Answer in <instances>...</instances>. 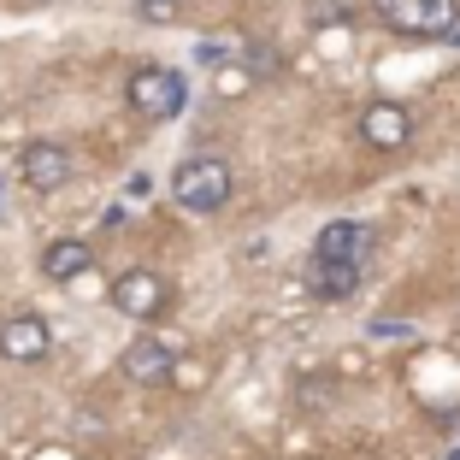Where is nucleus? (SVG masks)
I'll return each instance as SVG.
<instances>
[{
  "label": "nucleus",
  "instance_id": "nucleus-11",
  "mask_svg": "<svg viewBox=\"0 0 460 460\" xmlns=\"http://www.w3.org/2000/svg\"><path fill=\"white\" fill-rule=\"evenodd\" d=\"M119 366H124L130 384H160L165 372H172V349H165V342H130Z\"/></svg>",
  "mask_w": 460,
  "mask_h": 460
},
{
  "label": "nucleus",
  "instance_id": "nucleus-14",
  "mask_svg": "<svg viewBox=\"0 0 460 460\" xmlns=\"http://www.w3.org/2000/svg\"><path fill=\"white\" fill-rule=\"evenodd\" d=\"M342 6H349V0H313V18H319V24H337V18H349Z\"/></svg>",
  "mask_w": 460,
  "mask_h": 460
},
{
  "label": "nucleus",
  "instance_id": "nucleus-10",
  "mask_svg": "<svg viewBox=\"0 0 460 460\" xmlns=\"http://www.w3.org/2000/svg\"><path fill=\"white\" fill-rule=\"evenodd\" d=\"M307 284L319 301H349L360 289V266H337V260H313L307 266Z\"/></svg>",
  "mask_w": 460,
  "mask_h": 460
},
{
  "label": "nucleus",
  "instance_id": "nucleus-16",
  "mask_svg": "<svg viewBox=\"0 0 460 460\" xmlns=\"http://www.w3.org/2000/svg\"><path fill=\"white\" fill-rule=\"evenodd\" d=\"M448 460H460V443H455V448H448Z\"/></svg>",
  "mask_w": 460,
  "mask_h": 460
},
{
  "label": "nucleus",
  "instance_id": "nucleus-3",
  "mask_svg": "<svg viewBox=\"0 0 460 460\" xmlns=\"http://www.w3.org/2000/svg\"><path fill=\"white\" fill-rule=\"evenodd\" d=\"M130 107L148 112V119H177V112L190 107V83L177 77L172 66H142L130 77Z\"/></svg>",
  "mask_w": 460,
  "mask_h": 460
},
{
  "label": "nucleus",
  "instance_id": "nucleus-5",
  "mask_svg": "<svg viewBox=\"0 0 460 460\" xmlns=\"http://www.w3.org/2000/svg\"><path fill=\"white\" fill-rule=\"evenodd\" d=\"M18 172H24V183L36 195H54L71 183V154L59 148V142H30L24 154H18Z\"/></svg>",
  "mask_w": 460,
  "mask_h": 460
},
{
  "label": "nucleus",
  "instance_id": "nucleus-13",
  "mask_svg": "<svg viewBox=\"0 0 460 460\" xmlns=\"http://www.w3.org/2000/svg\"><path fill=\"white\" fill-rule=\"evenodd\" d=\"M248 83H254V71H218V95H236V89H248Z\"/></svg>",
  "mask_w": 460,
  "mask_h": 460
},
{
  "label": "nucleus",
  "instance_id": "nucleus-6",
  "mask_svg": "<svg viewBox=\"0 0 460 460\" xmlns=\"http://www.w3.org/2000/svg\"><path fill=\"white\" fill-rule=\"evenodd\" d=\"M48 349H54V331H48V319H36V313H18V319L0 325V354H6V360L36 366V360H48Z\"/></svg>",
  "mask_w": 460,
  "mask_h": 460
},
{
  "label": "nucleus",
  "instance_id": "nucleus-1",
  "mask_svg": "<svg viewBox=\"0 0 460 460\" xmlns=\"http://www.w3.org/2000/svg\"><path fill=\"white\" fill-rule=\"evenodd\" d=\"M172 195H177V207H183V213H195V218L218 213V207L230 201V165L218 160V154H201V160L177 165Z\"/></svg>",
  "mask_w": 460,
  "mask_h": 460
},
{
  "label": "nucleus",
  "instance_id": "nucleus-9",
  "mask_svg": "<svg viewBox=\"0 0 460 460\" xmlns=\"http://www.w3.org/2000/svg\"><path fill=\"white\" fill-rule=\"evenodd\" d=\"M89 266H95V248L77 243V236H59V243L41 248V278H54V284H71V278H83Z\"/></svg>",
  "mask_w": 460,
  "mask_h": 460
},
{
  "label": "nucleus",
  "instance_id": "nucleus-7",
  "mask_svg": "<svg viewBox=\"0 0 460 460\" xmlns=\"http://www.w3.org/2000/svg\"><path fill=\"white\" fill-rule=\"evenodd\" d=\"M366 248H372V230L360 218H337V225L319 230V243H313V260H337V266H360Z\"/></svg>",
  "mask_w": 460,
  "mask_h": 460
},
{
  "label": "nucleus",
  "instance_id": "nucleus-4",
  "mask_svg": "<svg viewBox=\"0 0 460 460\" xmlns=\"http://www.w3.org/2000/svg\"><path fill=\"white\" fill-rule=\"evenodd\" d=\"M112 307H119L124 319H160V313L172 307V289H165V278H154V271H124L119 284H112Z\"/></svg>",
  "mask_w": 460,
  "mask_h": 460
},
{
  "label": "nucleus",
  "instance_id": "nucleus-2",
  "mask_svg": "<svg viewBox=\"0 0 460 460\" xmlns=\"http://www.w3.org/2000/svg\"><path fill=\"white\" fill-rule=\"evenodd\" d=\"M372 13L395 36H448L460 24V0H372Z\"/></svg>",
  "mask_w": 460,
  "mask_h": 460
},
{
  "label": "nucleus",
  "instance_id": "nucleus-8",
  "mask_svg": "<svg viewBox=\"0 0 460 460\" xmlns=\"http://www.w3.org/2000/svg\"><path fill=\"white\" fill-rule=\"evenodd\" d=\"M360 136L372 142V148L395 154V148H407V136H413V119H407V107H395V101H372V107L360 112Z\"/></svg>",
  "mask_w": 460,
  "mask_h": 460
},
{
  "label": "nucleus",
  "instance_id": "nucleus-15",
  "mask_svg": "<svg viewBox=\"0 0 460 460\" xmlns=\"http://www.w3.org/2000/svg\"><path fill=\"white\" fill-rule=\"evenodd\" d=\"M366 337H390V342H407V337H413V325H372Z\"/></svg>",
  "mask_w": 460,
  "mask_h": 460
},
{
  "label": "nucleus",
  "instance_id": "nucleus-12",
  "mask_svg": "<svg viewBox=\"0 0 460 460\" xmlns=\"http://www.w3.org/2000/svg\"><path fill=\"white\" fill-rule=\"evenodd\" d=\"M136 13L148 18V24H172V18L183 13V0H136Z\"/></svg>",
  "mask_w": 460,
  "mask_h": 460
}]
</instances>
